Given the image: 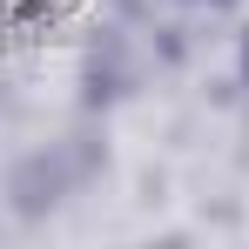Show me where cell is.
I'll return each mask as SVG.
<instances>
[{
    "instance_id": "6da1fadb",
    "label": "cell",
    "mask_w": 249,
    "mask_h": 249,
    "mask_svg": "<svg viewBox=\"0 0 249 249\" xmlns=\"http://www.w3.org/2000/svg\"><path fill=\"white\" fill-rule=\"evenodd\" d=\"M182 7H236V0H182Z\"/></svg>"
},
{
    "instance_id": "7a4b0ae2",
    "label": "cell",
    "mask_w": 249,
    "mask_h": 249,
    "mask_svg": "<svg viewBox=\"0 0 249 249\" xmlns=\"http://www.w3.org/2000/svg\"><path fill=\"white\" fill-rule=\"evenodd\" d=\"M243 74H249V34H243Z\"/></svg>"
}]
</instances>
